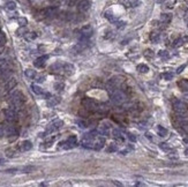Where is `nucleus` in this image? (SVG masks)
Returning <instances> with one entry per match:
<instances>
[{
  "instance_id": "obj_1",
  "label": "nucleus",
  "mask_w": 188,
  "mask_h": 187,
  "mask_svg": "<svg viewBox=\"0 0 188 187\" xmlns=\"http://www.w3.org/2000/svg\"><path fill=\"white\" fill-rule=\"evenodd\" d=\"M173 109H174L175 113H176L179 117L185 118V117L188 115V106H187L183 102H181V100L175 99V100L173 102Z\"/></svg>"
},
{
  "instance_id": "obj_2",
  "label": "nucleus",
  "mask_w": 188,
  "mask_h": 187,
  "mask_svg": "<svg viewBox=\"0 0 188 187\" xmlns=\"http://www.w3.org/2000/svg\"><path fill=\"white\" fill-rule=\"evenodd\" d=\"M111 99H112L113 104H115V105H121V104H123V103L126 102L127 96H126L125 92L121 91V90H114V91L112 92Z\"/></svg>"
},
{
  "instance_id": "obj_3",
  "label": "nucleus",
  "mask_w": 188,
  "mask_h": 187,
  "mask_svg": "<svg viewBox=\"0 0 188 187\" xmlns=\"http://www.w3.org/2000/svg\"><path fill=\"white\" fill-rule=\"evenodd\" d=\"M23 103V96L20 91H14L10 95V104L13 107H18Z\"/></svg>"
},
{
  "instance_id": "obj_4",
  "label": "nucleus",
  "mask_w": 188,
  "mask_h": 187,
  "mask_svg": "<svg viewBox=\"0 0 188 187\" xmlns=\"http://www.w3.org/2000/svg\"><path fill=\"white\" fill-rule=\"evenodd\" d=\"M118 78H119V77H112L111 80L107 81V83H106V91H107L108 94H112V92L116 89V85L121 82V81H119Z\"/></svg>"
},
{
  "instance_id": "obj_5",
  "label": "nucleus",
  "mask_w": 188,
  "mask_h": 187,
  "mask_svg": "<svg viewBox=\"0 0 188 187\" xmlns=\"http://www.w3.org/2000/svg\"><path fill=\"white\" fill-rule=\"evenodd\" d=\"M92 32H93V29L90 24L84 25L80 30V38H90L92 36Z\"/></svg>"
},
{
  "instance_id": "obj_6",
  "label": "nucleus",
  "mask_w": 188,
  "mask_h": 187,
  "mask_svg": "<svg viewBox=\"0 0 188 187\" xmlns=\"http://www.w3.org/2000/svg\"><path fill=\"white\" fill-rule=\"evenodd\" d=\"M82 105L85 107V109H88V110H97L98 109V105H97V103L92 99V98H83L82 99Z\"/></svg>"
},
{
  "instance_id": "obj_7",
  "label": "nucleus",
  "mask_w": 188,
  "mask_h": 187,
  "mask_svg": "<svg viewBox=\"0 0 188 187\" xmlns=\"http://www.w3.org/2000/svg\"><path fill=\"white\" fill-rule=\"evenodd\" d=\"M62 125H63V122H62L61 120H54L52 124H50V125H48V127H47L46 132H47V133L55 132V130H58L60 127H62Z\"/></svg>"
},
{
  "instance_id": "obj_8",
  "label": "nucleus",
  "mask_w": 188,
  "mask_h": 187,
  "mask_svg": "<svg viewBox=\"0 0 188 187\" xmlns=\"http://www.w3.org/2000/svg\"><path fill=\"white\" fill-rule=\"evenodd\" d=\"M90 6H91V3H90V1H89V0H80V2L77 3L78 12H82V13H84V12L89 10Z\"/></svg>"
},
{
  "instance_id": "obj_9",
  "label": "nucleus",
  "mask_w": 188,
  "mask_h": 187,
  "mask_svg": "<svg viewBox=\"0 0 188 187\" xmlns=\"http://www.w3.org/2000/svg\"><path fill=\"white\" fill-rule=\"evenodd\" d=\"M77 143H76V136H74V135H72L67 141H65L63 142V148L65 149H69V148H73V147H75Z\"/></svg>"
},
{
  "instance_id": "obj_10",
  "label": "nucleus",
  "mask_w": 188,
  "mask_h": 187,
  "mask_svg": "<svg viewBox=\"0 0 188 187\" xmlns=\"http://www.w3.org/2000/svg\"><path fill=\"white\" fill-rule=\"evenodd\" d=\"M16 78L15 77H9L8 80H7V82H6V84H5V90L6 91H9V90H12V89H14L15 88V85H16Z\"/></svg>"
},
{
  "instance_id": "obj_11",
  "label": "nucleus",
  "mask_w": 188,
  "mask_h": 187,
  "mask_svg": "<svg viewBox=\"0 0 188 187\" xmlns=\"http://www.w3.org/2000/svg\"><path fill=\"white\" fill-rule=\"evenodd\" d=\"M5 115H6V119H7L9 122L16 120V113H15L14 110H12V109H7V110H5Z\"/></svg>"
},
{
  "instance_id": "obj_12",
  "label": "nucleus",
  "mask_w": 188,
  "mask_h": 187,
  "mask_svg": "<svg viewBox=\"0 0 188 187\" xmlns=\"http://www.w3.org/2000/svg\"><path fill=\"white\" fill-rule=\"evenodd\" d=\"M60 103V97L59 96H50L47 98V106L53 107L55 105H58Z\"/></svg>"
},
{
  "instance_id": "obj_13",
  "label": "nucleus",
  "mask_w": 188,
  "mask_h": 187,
  "mask_svg": "<svg viewBox=\"0 0 188 187\" xmlns=\"http://www.w3.org/2000/svg\"><path fill=\"white\" fill-rule=\"evenodd\" d=\"M105 144V139L104 137H98L95 142H93V149L95 150H100Z\"/></svg>"
},
{
  "instance_id": "obj_14",
  "label": "nucleus",
  "mask_w": 188,
  "mask_h": 187,
  "mask_svg": "<svg viewBox=\"0 0 188 187\" xmlns=\"http://www.w3.org/2000/svg\"><path fill=\"white\" fill-rule=\"evenodd\" d=\"M81 145H82L83 148L91 149V148H93V141H92V140H89V139L83 137V139H82V141H81Z\"/></svg>"
},
{
  "instance_id": "obj_15",
  "label": "nucleus",
  "mask_w": 188,
  "mask_h": 187,
  "mask_svg": "<svg viewBox=\"0 0 188 187\" xmlns=\"http://www.w3.org/2000/svg\"><path fill=\"white\" fill-rule=\"evenodd\" d=\"M47 59H48V55H43V57H39L38 59H36V61L33 63H35L36 67H43Z\"/></svg>"
},
{
  "instance_id": "obj_16",
  "label": "nucleus",
  "mask_w": 188,
  "mask_h": 187,
  "mask_svg": "<svg viewBox=\"0 0 188 187\" xmlns=\"http://www.w3.org/2000/svg\"><path fill=\"white\" fill-rule=\"evenodd\" d=\"M62 70L67 74V75H72L73 73H74V66L72 65V63H65V65H62Z\"/></svg>"
},
{
  "instance_id": "obj_17",
  "label": "nucleus",
  "mask_w": 188,
  "mask_h": 187,
  "mask_svg": "<svg viewBox=\"0 0 188 187\" xmlns=\"http://www.w3.org/2000/svg\"><path fill=\"white\" fill-rule=\"evenodd\" d=\"M178 85L180 88L181 91L183 92H188V80H181L178 82Z\"/></svg>"
},
{
  "instance_id": "obj_18",
  "label": "nucleus",
  "mask_w": 188,
  "mask_h": 187,
  "mask_svg": "<svg viewBox=\"0 0 188 187\" xmlns=\"http://www.w3.org/2000/svg\"><path fill=\"white\" fill-rule=\"evenodd\" d=\"M172 20V14L171 13H163L160 15V21L164 23H170Z\"/></svg>"
},
{
  "instance_id": "obj_19",
  "label": "nucleus",
  "mask_w": 188,
  "mask_h": 187,
  "mask_svg": "<svg viewBox=\"0 0 188 187\" xmlns=\"http://www.w3.org/2000/svg\"><path fill=\"white\" fill-rule=\"evenodd\" d=\"M31 148H32V143H31L29 140L23 141L22 144H21V150H22V151H28V150H30Z\"/></svg>"
},
{
  "instance_id": "obj_20",
  "label": "nucleus",
  "mask_w": 188,
  "mask_h": 187,
  "mask_svg": "<svg viewBox=\"0 0 188 187\" xmlns=\"http://www.w3.org/2000/svg\"><path fill=\"white\" fill-rule=\"evenodd\" d=\"M108 126H99L98 129H97V133L99 135H104V136H107L108 135Z\"/></svg>"
},
{
  "instance_id": "obj_21",
  "label": "nucleus",
  "mask_w": 188,
  "mask_h": 187,
  "mask_svg": "<svg viewBox=\"0 0 188 187\" xmlns=\"http://www.w3.org/2000/svg\"><path fill=\"white\" fill-rule=\"evenodd\" d=\"M45 14H46V16H48V17H54V16L58 14V9H57V8H47V9L45 10Z\"/></svg>"
},
{
  "instance_id": "obj_22",
  "label": "nucleus",
  "mask_w": 188,
  "mask_h": 187,
  "mask_svg": "<svg viewBox=\"0 0 188 187\" xmlns=\"http://www.w3.org/2000/svg\"><path fill=\"white\" fill-rule=\"evenodd\" d=\"M6 135H8V136H12V135L16 136V135H17V130H16L13 126H8V127L6 128Z\"/></svg>"
},
{
  "instance_id": "obj_23",
  "label": "nucleus",
  "mask_w": 188,
  "mask_h": 187,
  "mask_svg": "<svg viewBox=\"0 0 188 187\" xmlns=\"http://www.w3.org/2000/svg\"><path fill=\"white\" fill-rule=\"evenodd\" d=\"M157 133H158V135L159 136H161V137H164V136H166L167 135V129L165 128V127H163V126H157Z\"/></svg>"
},
{
  "instance_id": "obj_24",
  "label": "nucleus",
  "mask_w": 188,
  "mask_h": 187,
  "mask_svg": "<svg viewBox=\"0 0 188 187\" xmlns=\"http://www.w3.org/2000/svg\"><path fill=\"white\" fill-rule=\"evenodd\" d=\"M159 39H160L159 32H151V33H150V40H151L152 43H158Z\"/></svg>"
},
{
  "instance_id": "obj_25",
  "label": "nucleus",
  "mask_w": 188,
  "mask_h": 187,
  "mask_svg": "<svg viewBox=\"0 0 188 187\" xmlns=\"http://www.w3.org/2000/svg\"><path fill=\"white\" fill-rule=\"evenodd\" d=\"M5 6H6V8H7L8 10H15V8H16V3H15V1H12V0L6 1Z\"/></svg>"
},
{
  "instance_id": "obj_26",
  "label": "nucleus",
  "mask_w": 188,
  "mask_h": 187,
  "mask_svg": "<svg viewBox=\"0 0 188 187\" xmlns=\"http://www.w3.org/2000/svg\"><path fill=\"white\" fill-rule=\"evenodd\" d=\"M136 69H137L140 73H148V72H149V67H148L146 65H144V63H140V65H137Z\"/></svg>"
},
{
  "instance_id": "obj_27",
  "label": "nucleus",
  "mask_w": 188,
  "mask_h": 187,
  "mask_svg": "<svg viewBox=\"0 0 188 187\" xmlns=\"http://www.w3.org/2000/svg\"><path fill=\"white\" fill-rule=\"evenodd\" d=\"M25 76L29 78H35L36 77V70L33 69H25Z\"/></svg>"
},
{
  "instance_id": "obj_28",
  "label": "nucleus",
  "mask_w": 188,
  "mask_h": 187,
  "mask_svg": "<svg viewBox=\"0 0 188 187\" xmlns=\"http://www.w3.org/2000/svg\"><path fill=\"white\" fill-rule=\"evenodd\" d=\"M31 89H32V91L36 94V95H42L44 91H43V89L40 88V87H38V85H36V84H32L31 85Z\"/></svg>"
},
{
  "instance_id": "obj_29",
  "label": "nucleus",
  "mask_w": 188,
  "mask_h": 187,
  "mask_svg": "<svg viewBox=\"0 0 188 187\" xmlns=\"http://www.w3.org/2000/svg\"><path fill=\"white\" fill-rule=\"evenodd\" d=\"M50 69H51L52 72H59V70H61V69H62V65H61V63H59V62H57V63L52 65V66L50 67Z\"/></svg>"
},
{
  "instance_id": "obj_30",
  "label": "nucleus",
  "mask_w": 188,
  "mask_h": 187,
  "mask_svg": "<svg viewBox=\"0 0 188 187\" xmlns=\"http://www.w3.org/2000/svg\"><path fill=\"white\" fill-rule=\"evenodd\" d=\"M7 68H9L8 61L6 59H0V69L2 70V69H7Z\"/></svg>"
},
{
  "instance_id": "obj_31",
  "label": "nucleus",
  "mask_w": 188,
  "mask_h": 187,
  "mask_svg": "<svg viewBox=\"0 0 188 187\" xmlns=\"http://www.w3.org/2000/svg\"><path fill=\"white\" fill-rule=\"evenodd\" d=\"M105 17H106L108 21H111V22H114V21H115V17H114V15H113V13H112L111 10H107V12L105 13Z\"/></svg>"
},
{
  "instance_id": "obj_32",
  "label": "nucleus",
  "mask_w": 188,
  "mask_h": 187,
  "mask_svg": "<svg viewBox=\"0 0 188 187\" xmlns=\"http://www.w3.org/2000/svg\"><path fill=\"white\" fill-rule=\"evenodd\" d=\"M24 37H25L28 40H33V39H36L37 35H36V32H27Z\"/></svg>"
},
{
  "instance_id": "obj_33",
  "label": "nucleus",
  "mask_w": 188,
  "mask_h": 187,
  "mask_svg": "<svg viewBox=\"0 0 188 187\" xmlns=\"http://www.w3.org/2000/svg\"><path fill=\"white\" fill-rule=\"evenodd\" d=\"M183 44H185L183 39H182V38H178V39H175V40L173 42V47H179V46H181V45H183Z\"/></svg>"
},
{
  "instance_id": "obj_34",
  "label": "nucleus",
  "mask_w": 188,
  "mask_h": 187,
  "mask_svg": "<svg viewBox=\"0 0 188 187\" xmlns=\"http://www.w3.org/2000/svg\"><path fill=\"white\" fill-rule=\"evenodd\" d=\"M159 148H160L161 150H164V151H171V147H170L167 143H165V142L160 143V144H159Z\"/></svg>"
},
{
  "instance_id": "obj_35",
  "label": "nucleus",
  "mask_w": 188,
  "mask_h": 187,
  "mask_svg": "<svg viewBox=\"0 0 188 187\" xmlns=\"http://www.w3.org/2000/svg\"><path fill=\"white\" fill-rule=\"evenodd\" d=\"M35 169H36L35 166L28 165V166H24V167H22V171H23V172H25V173H30V172H32Z\"/></svg>"
},
{
  "instance_id": "obj_36",
  "label": "nucleus",
  "mask_w": 188,
  "mask_h": 187,
  "mask_svg": "<svg viewBox=\"0 0 188 187\" xmlns=\"http://www.w3.org/2000/svg\"><path fill=\"white\" fill-rule=\"evenodd\" d=\"M158 55H159L160 58H163V59H167V58L170 57V55H168V52H167V51H165V50H161V51H159Z\"/></svg>"
},
{
  "instance_id": "obj_37",
  "label": "nucleus",
  "mask_w": 188,
  "mask_h": 187,
  "mask_svg": "<svg viewBox=\"0 0 188 187\" xmlns=\"http://www.w3.org/2000/svg\"><path fill=\"white\" fill-rule=\"evenodd\" d=\"M106 151H107V152H114V151H116V144H114V143H111V144L107 147Z\"/></svg>"
},
{
  "instance_id": "obj_38",
  "label": "nucleus",
  "mask_w": 188,
  "mask_h": 187,
  "mask_svg": "<svg viewBox=\"0 0 188 187\" xmlns=\"http://www.w3.org/2000/svg\"><path fill=\"white\" fill-rule=\"evenodd\" d=\"M28 31H27V29L24 28V27H22V28H20L17 31H16V33L18 35V36H25V33H27Z\"/></svg>"
},
{
  "instance_id": "obj_39",
  "label": "nucleus",
  "mask_w": 188,
  "mask_h": 187,
  "mask_svg": "<svg viewBox=\"0 0 188 187\" xmlns=\"http://www.w3.org/2000/svg\"><path fill=\"white\" fill-rule=\"evenodd\" d=\"M163 77L166 80V81H171L173 78V74L172 73H164L163 74Z\"/></svg>"
},
{
  "instance_id": "obj_40",
  "label": "nucleus",
  "mask_w": 188,
  "mask_h": 187,
  "mask_svg": "<svg viewBox=\"0 0 188 187\" xmlns=\"http://www.w3.org/2000/svg\"><path fill=\"white\" fill-rule=\"evenodd\" d=\"M76 124L80 128H85L87 127V122L84 120H76Z\"/></svg>"
},
{
  "instance_id": "obj_41",
  "label": "nucleus",
  "mask_w": 188,
  "mask_h": 187,
  "mask_svg": "<svg viewBox=\"0 0 188 187\" xmlns=\"http://www.w3.org/2000/svg\"><path fill=\"white\" fill-rule=\"evenodd\" d=\"M127 137H128V140H129L130 142H136V140H137L136 136H135L134 134H131V133H128V134H127Z\"/></svg>"
},
{
  "instance_id": "obj_42",
  "label": "nucleus",
  "mask_w": 188,
  "mask_h": 187,
  "mask_svg": "<svg viewBox=\"0 0 188 187\" xmlns=\"http://www.w3.org/2000/svg\"><path fill=\"white\" fill-rule=\"evenodd\" d=\"M5 43H6V36H5V33L3 32H0V45H5Z\"/></svg>"
},
{
  "instance_id": "obj_43",
  "label": "nucleus",
  "mask_w": 188,
  "mask_h": 187,
  "mask_svg": "<svg viewBox=\"0 0 188 187\" xmlns=\"http://www.w3.org/2000/svg\"><path fill=\"white\" fill-rule=\"evenodd\" d=\"M181 127H182V129L186 132V133H188V121H181Z\"/></svg>"
},
{
  "instance_id": "obj_44",
  "label": "nucleus",
  "mask_w": 188,
  "mask_h": 187,
  "mask_svg": "<svg viewBox=\"0 0 188 187\" xmlns=\"http://www.w3.org/2000/svg\"><path fill=\"white\" fill-rule=\"evenodd\" d=\"M17 21H18V24H20L21 27H25V24H27V18H24V17H20Z\"/></svg>"
},
{
  "instance_id": "obj_45",
  "label": "nucleus",
  "mask_w": 188,
  "mask_h": 187,
  "mask_svg": "<svg viewBox=\"0 0 188 187\" xmlns=\"http://www.w3.org/2000/svg\"><path fill=\"white\" fill-rule=\"evenodd\" d=\"M112 135H113V137L118 139V137H120V136H121V133H120V130H119V129H113Z\"/></svg>"
},
{
  "instance_id": "obj_46",
  "label": "nucleus",
  "mask_w": 188,
  "mask_h": 187,
  "mask_svg": "<svg viewBox=\"0 0 188 187\" xmlns=\"http://www.w3.org/2000/svg\"><path fill=\"white\" fill-rule=\"evenodd\" d=\"M63 87H65V84H63L62 82H59V83H55V85H54V88H55L57 90H62V89H63Z\"/></svg>"
},
{
  "instance_id": "obj_47",
  "label": "nucleus",
  "mask_w": 188,
  "mask_h": 187,
  "mask_svg": "<svg viewBox=\"0 0 188 187\" xmlns=\"http://www.w3.org/2000/svg\"><path fill=\"white\" fill-rule=\"evenodd\" d=\"M144 55H145V57H148V58H152V57H153V52H152L151 50H145Z\"/></svg>"
},
{
  "instance_id": "obj_48",
  "label": "nucleus",
  "mask_w": 188,
  "mask_h": 187,
  "mask_svg": "<svg viewBox=\"0 0 188 187\" xmlns=\"http://www.w3.org/2000/svg\"><path fill=\"white\" fill-rule=\"evenodd\" d=\"M115 25H116V28H123V27L126 25V22H123V21H118V22H115Z\"/></svg>"
},
{
  "instance_id": "obj_49",
  "label": "nucleus",
  "mask_w": 188,
  "mask_h": 187,
  "mask_svg": "<svg viewBox=\"0 0 188 187\" xmlns=\"http://www.w3.org/2000/svg\"><path fill=\"white\" fill-rule=\"evenodd\" d=\"M185 68H186V63H183V65H181L180 67H178V69H176V74H180V73H182Z\"/></svg>"
},
{
  "instance_id": "obj_50",
  "label": "nucleus",
  "mask_w": 188,
  "mask_h": 187,
  "mask_svg": "<svg viewBox=\"0 0 188 187\" xmlns=\"http://www.w3.org/2000/svg\"><path fill=\"white\" fill-rule=\"evenodd\" d=\"M119 2H120L121 5H123V6H126V7L130 6V2H129V0H119Z\"/></svg>"
},
{
  "instance_id": "obj_51",
  "label": "nucleus",
  "mask_w": 188,
  "mask_h": 187,
  "mask_svg": "<svg viewBox=\"0 0 188 187\" xmlns=\"http://www.w3.org/2000/svg\"><path fill=\"white\" fill-rule=\"evenodd\" d=\"M140 5H141V1H140V0H134V1L130 3L131 7H137V6H140Z\"/></svg>"
},
{
  "instance_id": "obj_52",
  "label": "nucleus",
  "mask_w": 188,
  "mask_h": 187,
  "mask_svg": "<svg viewBox=\"0 0 188 187\" xmlns=\"http://www.w3.org/2000/svg\"><path fill=\"white\" fill-rule=\"evenodd\" d=\"M168 158H171V159H178V155H175V152L168 154Z\"/></svg>"
},
{
  "instance_id": "obj_53",
  "label": "nucleus",
  "mask_w": 188,
  "mask_h": 187,
  "mask_svg": "<svg viewBox=\"0 0 188 187\" xmlns=\"http://www.w3.org/2000/svg\"><path fill=\"white\" fill-rule=\"evenodd\" d=\"M36 81H37L38 83H42V82H44V81H45V76H38Z\"/></svg>"
},
{
  "instance_id": "obj_54",
  "label": "nucleus",
  "mask_w": 188,
  "mask_h": 187,
  "mask_svg": "<svg viewBox=\"0 0 188 187\" xmlns=\"http://www.w3.org/2000/svg\"><path fill=\"white\" fill-rule=\"evenodd\" d=\"M16 171H17V169H14V167H13V169H8V170H6L5 172H6V173H14V172H16Z\"/></svg>"
},
{
  "instance_id": "obj_55",
  "label": "nucleus",
  "mask_w": 188,
  "mask_h": 187,
  "mask_svg": "<svg viewBox=\"0 0 188 187\" xmlns=\"http://www.w3.org/2000/svg\"><path fill=\"white\" fill-rule=\"evenodd\" d=\"M111 36H112V31H107L106 35H105V38H110Z\"/></svg>"
},
{
  "instance_id": "obj_56",
  "label": "nucleus",
  "mask_w": 188,
  "mask_h": 187,
  "mask_svg": "<svg viewBox=\"0 0 188 187\" xmlns=\"http://www.w3.org/2000/svg\"><path fill=\"white\" fill-rule=\"evenodd\" d=\"M113 184H114V185H116V186H122V184H121V182H119V181H116V180H114V181H113Z\"/></svg>"
},
{
  "instance_id": "obj_57",
  "label": "nucleus",
  "mask_w": 188,
  "mask_h": 187,
  "mask_svg": "<svg viewBox=\"0 0 188 187\" xmlns=\"http://www.w3.org/2000/svg\"><path fill=\"white\" fill-rule=\"evenodd\" d=\"M145 136H146L149 140H152V137H151V134H150V133H146V134H145Z\"/></svg>"
},
{
  "instance_id": "obj_58",
  "label": "nucleus",
  "mask_w": 188,
  "mask_h": 187,
  "mask_svg": "<svg viewBox=\"0 0 188 187\" xmlns=\"http://www.w3.org/2000/svg\"><path fill=\"white\" fill-rule=\"evenodd\" d=\"M182 39H183V42H185V43H187V42H188V36H185V37H182Z\"/></svg>"
},
{
  "instance_id": "obj_59",
  "label": "nucleus",
  "mask_w": 188,
  "mask_h": 187,
  "mask_svg": "<svg viewBox=\"0 0 188 187\" xmlns=\"http://www.w3.org/2000/svg\"><path fill=\"white\" fill-rule=\"evenodd\" d=\"M2 50H3V47H2V45H0V54L2 53Z\"/></svg>"
},
{
  "instance_id": "obj_60",
  "label": "nucleus",
  "mask_w": 188,
  "mask_h": 187,
  "mask_svg": "<svg viewBox=\"0 0 188 187\" xmlns=\"http://www.w3.org/2000/svg\"><path fill=\"white\" fill-rule=\"evenodd\" d=\"M185 154H186V155H188V148H186V149H185Z\"/></svg>"
},
{
  "instance_id": "obj_61",
  "label": "nucleus",
  "mask_w": 188,
  "mask_h": 187,
  "mask_svg": "<svg viewBox=\"0 0 188 187\" xmlns=\"http://www.w3.org/2000/svg\"><path fill=\"white\" fill-rule=\"evenodd\" d=\"M3 162H5L3 159H0V164H3Z\"/></svg>"
},
{
  "instance_id": "obj_62",
  "label": "nucleus",
  "mask_w": 188,
  "mask_h": 187,
  "mask_svg": "<svg viewBox=\"0 0 188 187\" xmlns=\"http://www.w3.org/2000/svg\"><path fill=\"white\" fill-rule=\"evenodd\" d=\"M2 134H3V133H2V132H1V129H0V137L2 136Z\"/></svg>"
}]
</instances>
